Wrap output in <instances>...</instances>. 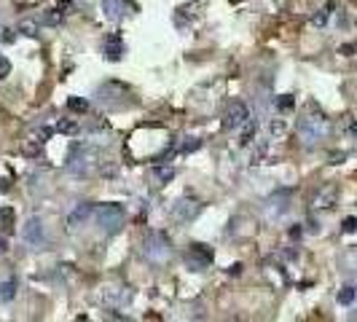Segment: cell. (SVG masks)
Segmentation results:
<instances>
[{
	"label": "cell",
	"mask_w": 357,
	"mask_h": 322,
	"mask_svg": "<svg viewBox=\"0 0 357 322\" xmlns=\"http://www.w3.org/2000/svg\"><path fill=\"white\" fill-rule=\"evenodd\" d=\"M331 132V124H328V118L314 108V113H309V116H304L298 121V137L304 145H317L319 140H325V135Z\"/></svg>",
	"instance_id": "1"
},
{
	"label": "cell",
	"mask_w": 357,
	"mask_h": 322,
	"mask_svg": "<svg viewBox=\"0 0 357 322\" xmlns=\"http://www.w3.org/2000/svg\"><path fill=\"white\" fill-rule=\"evenodd\" d=\"M145 258L150 263H167L169 255H172V242L164 231H150L145 236Z\"/></svg>",
	"instance_id": "2"
},
{
	"label": "cell",
	"mask_w": 357,
	"mask_h": 322,
	"mask_svg": "<svg viewBox=\"0 0 357 322\" xmlns=\"http://www.w3.org/2000/svg\"><path fill=\"white\" fill-rule=\"evenodd\" d=\"M126 215L121 204H100L97 207V223L102 234H118L121 226H124Z\"/></svg>",
	"instance_id": "3"
},
{
	"label": "cell",
	"mask_w": 357,
	"mask_h": 322,
	"mask_svg": "<svg viewBox=\"0 0 357 322\" xmlns=\"http://www.w3.org/2000/svg\"><path fill=\"white\" fill-rule=\"evenodd\" d=\"M94 164H97V153L91 148H75L68 161V172L78 175V177H89L94 172Z\"/></svg>",
	"instance_id": "4"
},
{
	"label": "cell",
	"mask_w": 357,
	"mask_h": 322,
	"mask_svg": "<svg viewBox=\"0 0 357 322\" xmlns=\"http://www.w3.org/2000/svg\"><path fill=\"white\" fill-rule=\"evenodd\" d=\"M212 258H215L212 250L207 247V244H202V242H193L191 247L185 250V266L191 271H204L212 263Z\"/></svg>",
	"instance_id": "5"
},
{
	"label": "cell",
	"mask_w": 357,
	"mask_h": 322,
	"mask_svg": "<svg viewBox=\"0 0 357 322\" xmlns=\"http://www.w3.org/2000/svg\"><path fill=\"white\" fill-rule=\"evenodd\" d=\"M290 199H293V191H287V188H279L277 194L269 196V202H266V217L269 220H279V217L290 210Z\"/></svg>",
	"instance_id": "6"
},
{
	"label": "cell",
	"mask_w": 357,
	"mask_h": 322,
	"mask_svg": "<svg viewBox=\"0 0 357 322\" xmlns=\"http://www.w3.org/2000/svg\"><path fill=\"white\" fill-rule=\"evenodd\" d=\"M22 242L33 244V247H43L46 244V229H43L41 217H30V220L22 226Z\"/></svg>",
	"instance_id": "7"
},
{
	"label": "cell",
	"mask_w": 357,
	"mask_h": 322,
	"mask_svg": "<svg viewBox=\"0 0 357 322\" xmlns=\"http://www.w3.org/2000/svg\"><path fill=\"white\" fill-rule=\"evenodd\" d=\"M199 212H202V202L199 199H188V196L180 199V202H175V207H172V215L180 223H191Z\"/></svg>",
	"instance_id": "8"
},
{
	"label": "cell",
	"mask_w": 357,
	"mask_h": 322,
	"mask_svg": "<svg viewBox=\"0 0 357 322\" xmlns=\"http://www.w3.org/2000/svg\"><path fill=\"white\" fill-rule=\"evenodd\" d=\"M250 118V110H247V105L244 102H231L229 105V113H225V121H223V126L225 129H242V124Z\"/></svg>",
	"instance_id": "9"
},
{
	"label": "cell",
	"mask_w": 357,
	"mask_h": 322,
	"mask_svg": "<svg viewBox=\"0 0 357 322\" xmlns=\"http://www.w3.org/2000/svg\"><path fill=\"white\" fill-rule=\"evenodd\" d=\"M102 54H105L108 62H118L124 56V38L118 33H110L105 41H102Z\"/></svg>",
	"instance_id": "10"
},
{
	"label": "cell",
	"mask_w": 357,
	"mask_h": 322,
	"mask_svg": "<svg viewBox=\"0 0 357 322\" xmlns=\"http://www.w3.org/2000/svg\"><path fill=\"white\" fill-rule=\"evenodd\" d=\"M336 202H338V188L336 185H325V188H319V194L314 196L312 207L314 210H333Z\"/></svg>",
	"instance_id": "11"
},
{
	"label": "cell",
	"mask_w": 357,
	"mask_h": 322,
	"mask_svg": "<svg viewBox=\"0 0 357 322\" xmlns=\"http://www.w3.org/2000/svg\"><path fill=\"white\" fill-rule=\"evenodd\" d=\"M126 94H129V86H124V83H116V81H108L105 86H100V89H97L100 102H102V105L108 102V108H110V100H116V97H126Z\"/></svg>",
	"instance_id": "12"
},
{
	"label": "cell",
	"mask_w": 357,
	"mask_h": 322,
	"mask_svg": "<svg viewBox=\"0 0 357 322\" xmlns=\"http://www.w3.org/2000/svg\"><path fill=\"white\" fill-rule=\"evenodd\" d=\"M94 215V204H89V202H83V204H78L75 210L68 215V229L70 231H75V229H81L83 223L89 220V217Z\"/></svg>",
	"instance_id": "13"
},
{
	"label": "cell",
	"mask_w": 357,
	"mask_h": 322,
	"mask_svg": "<svg viewBox=\"0 0 357 322\" xmlns=\"http://www.w3.org/2000/svg\"><path fill=\"white\" fill-rule=\"evenodd\" d=\"M126 8H129V0H102V11L110 22H118V19L126 16Z\"/></svg>",
	"instance_id": "14"
},
{
	"label": "cell",
	"mask_w": 357,
	"mask_h": 322,
	"mask_svg": "<svg viewBox=\"0 0 357 322\" xmlns=\"http://www.w3.org/2000/svg\"><path fill=\"white\" fill-rule=\"evenodd\" d=\"M255 132H258V124L252 118H247L242 124V135H239V145H250L252 143V137H255Z\"/></svg>",
	"instance_id": "15"
},
{
	"label": "cell",
	"mask_w": 357,
	"mask_h": 322,
	"mask_svg": "<svg viewBox=\"0 0 357 322\" xmlns=\"http://www.w3.org/2000/svg\"><path fill=\"white\" fill-rule=\"evenodd\" d=\"M150 175H153V180L158 185H164V183H169V180L175 177V169L172 167H153V169H150Z\"/></svg>",
	"instance_id": "16"
},
{
	"label": "cell",
	"mask_w": 357,
	"mask_h": 322,
	"mask_svg": "<svg viewBox=\"0 0 357 322\" xmlns=\"http://www.w3.org/2000/svg\"><path fill=\"white\" fill-rule=\"evenodd\" d=\"M338 304L341 306H349V304H354V298H357V290L352 287V285H344L341 290H338Z\"/></svg>",
	"instance_id": "17"
},
{
	"label": "cell",
	"mask_w": 357,
	"mask_h": 322,
	"mask_svg": "<svg viewBox=\"0 0 357 322\" xmlns=\"http://www.w3.org/2000/svg\"><path fill=\"white\" fill-rule=\"evenodd\" d=\"M331 11H333V3H328L325 8H319V11L312 16V24H314V27H325L328 19H331Z\"/></svg>",
	"instance_id": "18"
},
{
	"label": "cell",
	"mask_w": 357,
	"mask_h": 322,
	"mask_svg": "<svg viewBox=\"0 0 357 322\" xmlns=\"http://www.w3.org/2000/svg\"><path fill=\"white\" fill-rule=\"evenodd\" d=\"M14 296H16V279L0 282V301H11Z\"/></svg>",
	"instance_id": "19"
},
{
	"label": "cell",
	"mask_w": 357,
	"mask_h": 322,
	"mask_svg": "<svg viewBox=\"0 0 357 322\" xmlns=\"http://www.w3.org/2000/svg\"><path fill=\"white\" fill-rule=\"evenodd\" d=\"M16 30L22 33V35H27V38H35L38 35V22H35V19H22Z\"/></svg>",
	"instance_id": "20"
},
{
	"label": "cell",
	"mask_w": 357,
	"mask_h": 322,
	"mask_svg": "<svg viewBox=\"0 0 357 322\" xmlns=\"http://www.w3.org/2000/svg\"><path fill=\"white\" fill-rule=\"evenodd\" d=\"M0 226L6 231L14 229V207H0Z\"/></svg>",
	"instance_id": "21"
},
{
	"label": "cell",
	"mask_w": 357,
	"mask_h": 322,
	"mask_svg": "<svg viewBox=\"0 0 357 322\" xmlns=\"http://www.w3.org/2000/svg\"><path fill=\"white\" fill-rule=\"evenodd\" d=\"M62 16H64V11H59V8H51V11H46V14H43L41 22H43V24L56 27V24H62Z\"/></svg>",
	"instance_id": "22"
},
{
	"label": "cell",
	"mask_w": 357,
	"mask_h": 322,
	"mask_svg": "<svg viewBox=\"0 0 357 322\" xmlns=\"http://www.w3.org/2000/svg\"><path fill=\"white\" fill-rule=\"evenodd\" d=\"M56 132H62V135H78V124L62 118V121H56Z\"/></svg>",
	"instance_id": "23"
},
{
	"label": "cell",
	"mask_w": 357,
	"mask_h": 322,
	"mask_svg": "<svg viewBox=\"0 0 357 322\" xmlns=\"http://www.w3.org/2000/svg\"><path fill=\"white\" fill-rule=\"evenodd\" d=\"M68 108L73 113H86L89 110V100H81V97H70L68 100Z\"/></svg>",
	"instance_id": "24"
},
{
	"label": "cell",
	"mask_w": 357,
	"mask_h": 322,
	"mask_svg": "<svg viewBox=\"0 0 357 322\" xmlns=\"http://www.w3.org/2000/svg\"><path fill=\"white\" fill-rule=\"evenodd\" d=\"M274 105H277L279 110H293V108H296V100H293V94H282V97L274 100Z\"/></svg>",
	"instance_id": "25"
},
{
	"label": "cell",
	"mask_w": 357,
	"mask_h": 322,
	"mask_svg": "<svg viewBox=\"0 0 357 322\" xmlns=\"http://www.w3.org/2000/svg\"><path fill=\"white\" fill-rule=\"evenodd\" d=\"M269 132H271V135H274V137H279V135H285V121H271V124H269Z\"/></svg>",
	"instance_id": "26"
},
{
	"label": "cell",
	"mask_w": 357,
	"mask_h": 322,
	"mask_svg": "<svg viewBox=\"0 0 357 322\" xmlns=\"http://www.w3.org/2000/svg\"><path fill=\"white\" fill-rule=\"evenodd\" d=\"M8 75H11V62L6 56H0V81H6Z\"/></svg>",
	"instance_id": "27"
},
{
	"label": "cell",
	"mask_w": 357,
	"mask_h": 322,
	"mask_svg": "<svg viewBox=\"0 0 357 322\" xmlns=\"http://www.w3.org/2000/svg\"><path fill=\"white\" fill-rule=\"evenodd\" d=\"M341 229H344V234H352V231H357V220H354V217H346Z\"/></svg>",
	"instance_id": "28"
},
{
	"label": "cell",
	"mask_w": 357,
	"mask_h": 322,
	"mask_svg": "<svg viewBox=\"0 0 357 322\" xmlns=\"http://www.w3.org/2000/svg\"><path fill=\"white\" fill-rule=\"evenodd\" d=\"M301 234H304V229L296 226V229H290V239H301Z\"/></svg>",
	"instance_id": "29"
},
{
	"label": "cell",
	"mask_w": 357,
	"mask_h": 322,
	"mask_svg": "<svg viewBox=\"0 0 357 322\" xmlns=\"http://www.w3.org/2000/svg\"><path fill=\"white\" fill-rule=\"evenodd\" d=\"M352 51H354V46H341L338 49V54H344V56H352Z\"/></svg>",
	"instance_id": "30"
},
{
	"label": "cell",
	"mask_w": 357,
	"mask_h": 322,
	"mask_svg": "<svg viewBox=\"0 0 357 322\" xmlns=\"http://www.w3.org/2000/svg\"><path fill=\"white\" fill-rule=\"evenodd\" d=\"M229 274H234V277H237V274H242V263H234V266H229Z\"/></svg>",
	"instance_id": "31"
},
{
	"label": "cell",
	"mask_w": 357,
	"mask_h": 322,
	"mask_svg": "<svg viewBox=\"0 0 357 322\" xmlns=\"http://www.w3.org/2000/svg\"><path fill=\"white\" fill-rule=\"evenodd\" d=\"M8 188H11V185H8V180L3 177V180H0V194H8Z\"/></svg>",
	"instance_id": "32"
},
{
	"label": "cell",
	"mask_w": 357,
	"mask_h": 322,
	"mask_svg": "<svg viewBox=\"0 0 357 322\" xmlns=\"http://www.w3.org/2000/svg\"><path fill=\"white\" fill-rule=\"evenodd\" d=\"M3 41L11 43V41H14V33H11V30H3Z\"/></svg>",
	"instance_id": "33"
}]
</instances>
